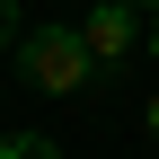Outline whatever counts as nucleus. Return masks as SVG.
Returning <instances> with one entry per match:
<instances>
[{"label":"nucleus","instance_id":"1","mask_svg":"<svg viewBox=\"0 0 159 159\" xmlns=\"http://www.w3.org/2000/svg\"><path fill=\"white\" fill-rule=\"evenodd\" d=\"M18 71H27L35 97H71V89L97 80V53H89L80 27H27V35H18Z\"/></svg>","mask_w":159,"mask_h":159},{"label":"nucleus","instance_id":"2","mask_svg":"<svg viewBox=\"0 0 159 159\" xmlns=\"http://www.w3.org/2000/svg\"><path fill=\"white\" fill-rule=\"evenodd\" d=\"M80 35H89V53H97V71H124L133 53H142V9H133V0H89V9H80Z\"/></svg>","mask_w":159,"mask_h":159},{"label":"nucleus","instance_id":"3","mask_svg":"<svg viewBox=\"0 0 159 159\" xmlns=\"http://www.w3.org/2000/svg\"><path fill=\"white\" fill-rule=\"evenodd\" d=\"M0 159H71L53 133H0Z\"/></svg>","mask_w":159,"mask_h":159},{"label":"nucleus","instance_id":"4","mask_svg":"<svg viewBox=\"0 0 159 159\" xmlns=\"http://www.w3.org/2000/svg\"><path fill=\"white\" fill-rule=\"evenodd\" d=\"M18 44V0H0V53Z\"/></svg>","mask_w":159,"mask_h":159},{"label":"nucleus","instance_id":"5","mask_svg":"<svg viewBox=\"0 0 159 159\" xmlns=\"http://www.w3.org/2000/svg\"><path fill=\"white\" fill-rule=\"evenodd\" d=\"M142 44H150V62H159V9H150V35H142Z\"/></svg>","mask_w":159,"mask_h":159},{"label":"nucleus","instance_id":"6","mask_svg":"<svg viewBox=\"0 0 159 159\" xmlns=\"http://www.w3.org/2000/svg\"><path fill=\"white\" fill-rule=\"evenodd\" d=\"M142 124H150V133H159V97H150V106H142Z\"/></svg>","mask_w":159,"mask_h":159},{"label":"nucleus","instance_id":"7","mask_svg":"<svg viewBox=\"0 0 159 159\" xmlns=\"http://www.w3.org/2000/svg\"><path fill=\"white\" fill-rule=\"evenodd\" d=\"M133 9H159V0H133Z\"/></svg>","mask_w":159,"mask_h":159}]
</instances>
